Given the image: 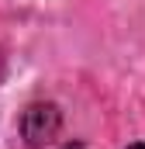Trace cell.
I'll use <instances>...</instances> for the list:
<instances>
[{"instance_id": "cell-1", "label": "cell", "mask_w": 145, "mask_h": 149, "mask_svg": "<svg viewBox=\"0 0 145 149\" xmlns=\"http://www.w3.org/2000/svg\"><path fill=\"white\" fill-rule=\"evenodd\" d=\"M59 125H62V114L55 104H31L28 111L21 114V135L28 146H45L59 135Z\"/></svg>"}, {"instance_id": "cell-2", "label": "cell", "mask_w": 145, "mask_h": 149, "mask_svg": "<svg viewBox=\"0 0 145 149\" xmlns=\"http://www.w3.org/2000/svg\"><path fill=\"white\" fill-rule=\"evenodd\" d=\"M62 149H83V146H79V142H72V146H62Z\"/></svg>"}, {"instance_id": "cell-3", "label": "cell", "mask_w": 145, "mask_h": 149, "mask_svg": "<svg viewBox=\"0 0 145 149\" xmlns=\"http://www.w3.org/2000/svg\"><path fill=\"white\" fill-rule=\"evenodd\" d=\"M128 149H145V142H135V146H128Z\"/></svg>"}]
</instances>
